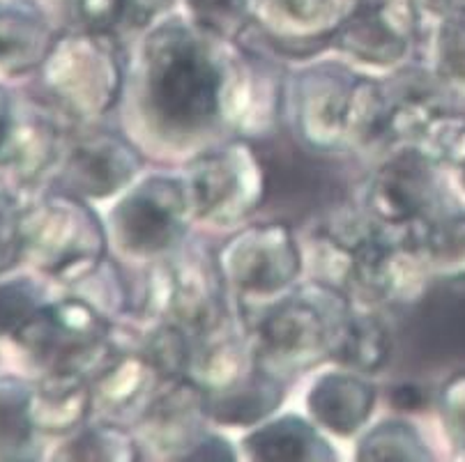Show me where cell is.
Returning <instances> with one entry per match:
<instances>
[{
  "instance_id": "cell-18",
  "label": "cell",
  "mask_w": 465,
  "mask_h": 462,
  "mask_svg": "<svg viewBox=\"0 0 465 462\" xmlns=\"http://www.w3.org/2000/svg\"><path fill=\"white\" fill-rule=\"evenodd\" d=\"M242 162L235 154H214L196 171L198 207L208 214L226 211L231 202L242 196Z\"/></svg>"
},
{
  "instance_id": "cell-25",
  "label": "cell",
  "mask_w": 465,
  "mask_h": 462,
  "mask_svg": "<svg viewBox=\"0 0 465 462\" xmlns=\"http://www.w3.org/2000/svg\"><path fill=\"white\" fill-rule=\"evenodd\" d=\"M21 217L15 198L0 187V276L21 260Z\"/></svg>"
},
{
  "instance_id": "cell-27",
  "label": "cell",
  "mask_w": 465,
  "mask_h": 462,
  "mask_svg": "<svg viewBox=\"0 0 465 462\" xmlns=\"http://www.w3.org/2000/svg\"><path fill=\"white\" fill-rule=\"evenodd\" d=\"M198 21L217 33H226L242 15V0H189Z\"/></svg>"
},
{
  "instance_id": "cell-14",
  "label": "cell",
  "mask_w": 465,
  "mask_h": 462,
  "mask_svg": "<svg viewBox=\"0 0 465 462\" xmlns=\"http://www.w3.org/2000/svg\"><path fill=\"white\" fill-rule=\"evenodd\" d=\"M33 387L24 379L0 378V460L35 457V421H33Z\"/></svg>"
},
{
  "instance_id": "cell-12",
  "label": "cell",
  "mask_w": 465,
  "mask_h": 462,
  "mask_svg": "<svg viewBox=\"0 0 465 462\" xmlns=\"http://www.w3.org/2000/svg\"><path fill=\"white\" fill-rule=\"evenodd\" d=\"M325 339L322 318L307 301L279 306L262 325V343L274 359H304L316 352Z\"/></svg>"
},
{
  "instance_id": "cell-19",
  "label": "cell",
  "mask_w": 465,
  "mask_h": 462,
  "mask_svg": "<svg viewBox=\"0 0 465 462\" xmlns=\"http://www.w3.org/2000/svg\"><path fill=\"white\" fill-rule=\"evenodd\" d=\"M277 384L268 378H252L249 382L240 384L235 391H226L217 403L213 405L214 417L231 423H249L268 414L279 403Z\"/></svg>"
},
{
  "instance_id": "cell-13",
  "label": "cell",
  "mask_w": 465,
  "mask_h": 462,
  "mask_svg": "<svg viewBox=\"0 0 465 462\" xmlns=\"http://www.w3.org/2000/svg\"><path fill=\"white\" fill-rule=\"evenodd\" d=\"M373 391L364 382L346 375H330L313 387L309 408L321 423L339 435H348L369 417Z\"/></svg>"
},
{
  "instance_id": "cell-31",
  "label": "cell",
  "mask_w": 465,
  "mask_h": 462,
  "mask_svg": "<svg viewBox=\"0 0 465 462\" xmlns=\"http://www.w3.org/2000/svg\"><path fill=\"white\" fill-rule=\"evenodd\" d=\"M12 106H15V94L5 85H0V141H3V136L7 132V124H10Z\"/></svg>"
},
{
  "instance_id": "cell-17",
  "label": "cell",
  "mask_w": 465,
  "mask_h": 462,
  "mask_svg": "<svg viewBox=\"0 0 465 462\" xmlns=\"http://www.w3.org/2000/svg\"><path fill=\"white\" fill-rule=\"evenodd\" d=\"M249 451L258 460H309L322 447L307 423L297 418H282L268 428L258 430L247 439Z\"/></svg>"
},
{
  "instance_id": "cell-28",
  "label": "cell",
  "mask_w": 465,
  "mask_h": 462,
  "mask_svg": "<svg viewBox=\"0 0 465 462\" xmlns=\"http://www.w3.org/2000/svg\"><path fill=\"white\" fill-rule=\"evenodd\" d=\"M153 361L163 373H178L187 364V345L184 339L173 329H166L154 339Z\"/></svg>"
},
{
  "instance_id": "cell-23",
  "label": "cell",
  "mask_w": 465,
  "mask_h": 462,
  "mask_svg": "<svg viewBox=\"0 0 465 462\" xmlns=\"http://www.w3.org/2000/svg\"><path fill=\"white\" fill-rule=\"evenodd\" d=\"M438 69L442 79L465 97V7L450 12L440 30Z\"/></svg>"
},
{
  "instance_id": "cell-29",
  "label": "cell",
  "mask_w": 465,
  "mask_h": 462,
  "mask_svg": "<svg viewBox=\"0 0 465 462\" xmlns=\"http://www.w3.org/2000/svg\"><path fill=\"white\" fill-rule=\"evenodd\" d=\"M445 412L451 439L456 442V447L465 448V378L456 379V382L447 388Z\"/></svg>"
},
{
  "instance_id": "cell-30",
  "label": "cell",
  "mask_w": 465,
  "mask_h": 462,
  "mask_svg": "<svg viewBox=\"0 0 465 462\" xmlns=\"http://www.w3.org/2000/svg\"><path fill=\"white\" fill-rule=\"evenodd\" d=\"M426 400H429V394H426V388L421 387H411V384H406V387H396L394 391H391V403H394L396 408L408 409V412H415V409L424 408Z\"/></svg>"
},
{
  "instance_id": "cell-26",
  "label": "cell",
  "mask_w": 465,
  "mask_h": 462,
  "mask_svg": "<svg viewBox=\"0 0 465 462\" xmlns=\"http://www.w3.org/2000/svg\"><path fill=\"white\" fill-rule=\"evenodd\" d=\"M72 7L93 33H109L114 25H124L127 15V0H72Z\"/></svg>"
},
{
  "instance_id": "cell-5",
  "label": "cell",
  "mask_w": 465,
  "mask_h": 462,
  "mask_svg": "<svg viewBox=\"0 0 465 462\" xmlns=\"http://www.w3.org/2000/svg\"><path fill=\"white\" fill-rule=\"evenodd\" d=\"M183 217V192L171 180H150L115 211V228L129 251L154 253L173 241Z\"/></svg>"
},
{
  "instance_id": "cell-10",
  "label": "cell",
  "mask_w": 465,
  "mask_h": 462,
  "mask_svg": "<svg viewBox=\"0 0 465 462\" xmlns=\"http://www.w3.org/2000/svg\"><path fill=\"white\" fill-rule=\"evenodd\" d=\"M412 340L426 359H465V288H447L426 297L412 319Z\"/></svg>"
},
{
  "instance_id": "cell-4",
  "label": "cell",
  "mask_w": 465,
  "mask_h": 462,
  "mask_svg": "<svg viewBox=\"0 0 465 462\" xmlns=\"http://www.w3.org/2000/svg\"><path fill=\"white\" fill-rule=\"evenodd\" d=\"M104 325L90 306L76 300L42 304L12 339L46 373L84 378L102 345Z\"/></svg>"
},
{
  "instance_id": "cell-24",
  "label": "cell",
  "mask_w": 465,
  "mask_h": 462,
  "mask_svg": "<svg viewBox=\"0 0 465 462\" xmlns=\"http://www.w3.org/2000/svg\"><path fill=\"white\" fill-rule=\"evenodd\" d=\"M361 457H371V460H391V448H396V457L399 460H411V457H424L426 453L421 451V444L408 426H394L387 423L381 426L376 433L369 435L361 444Z\"/></svg>"
},
{
  "instance_id": "cell-11",
  "label": "cell",
  "mask_w": 465,
  "mask_h": 462,
  "mask_svg": "<svg viewBox=\"0 0 465 462\" xmlns=\"http://www.w3.org/2000/svg\"><path fill=\"white\" fill-rule=\"evenodd\" d=\"M42 12L33 0L0 3V72L21 74L49 54Z\"/></svg>"
},
{
  "instance_id": "cell-1",
  "label": "cell",
  "mask_w": 465,
  "mask_h": 462,
  "mask_svg": "<svg viewBox=\"0 0 465 462\" xmlns=\"http://www.w3.org/2000/svg\"><path fill=\"white\" fill-rule=\"evenodd\" d=\"M148 97L163 127L193 132L217 115L219 72L189 34L166 30L150 55Z\"/></svg>"
},
{
  "instance_id": "cell-15",
  "label": "cell",
  "mask_w": 465,
  "mask_h": 462,
  "mask_svg": "<svg viewBox=\"0 0 465 462\" xmlns=\"http://www.w3.org/2000/svg\"><path fill=\"white\" fill-rule=\"evenodd\" d=\"M88 396L84 378L72 373H46V379L33 388V421L37 430L60 433L72 428L85 414Z\"/></svg>"
},
{
  "instance_id": "cell-22",
  "label": "cell",
  "mask_w": 465,
  "mask_h": 462,
  "mask_svg": "<svg viewBox=\"0 0 465 462\" xmlns=\"http://www.w3.org/2000/svg\"><path fill=\"white\" fill-rule=\"evenodd\" d=\"M390 352V339L385 327L373 318L355 319L348 325L346 339H343V354L346 361L364 370H373L382 366Z\"/></svg>"
},
{
  "instance_id": "cell-7",
  "label": "cell",
  "mask_w": 465,
  "mask_h": 462,
  "mask_svg": "<svg viewBox=\"0 0 465 462\" xmlns=\"http://www.w3.org/2000/svg\"><path fill=\"white\" fill-rule=\"evenodd\" d=\"M139 168V157L124 141L94 133L76 141L64 159L60 184L72 196H109Z\"/></svg>"
},
{
  "instance_id": "cell-8",
  "label": "cell",
  "mask_w": 465,
  "mask_h": 462,
  "mask_svg": "<svg viewBox=\"0 0 465 462\" xmlns=\"http://www.w3.org/2000/svg\"><path fill=\"white\" fill-rule=\"evenodd\" d=\"M55 150L58 127L49 106L15 97L10 124L0 141V171L10 172L19 182H30L55 162Z\"/></svg>"
},
{
  "instance_id": "cell-20",
  "label": "cell",
  "mask_w": 465,
  "mask_h": 462,
  "mask_svg": "<svg viewBox=\"0 0 465 462\" xmlns=\"http://www.w3.org/2000/svg\"><path fill=\"white\" fill-rule=\"evenodd\" d=\"M421 246L442 279L465 280V217L433 223Z\"/></svg>"
},
{
  "instance_id": "cell-6",
  "label": "cell",
  "mask_w": 465,
  "mask_h": 462,
  "mask_svg": "<svg viewBox=\"0 0 465 462\" xmlns=\"http://www.w3.org/2000/svg\"><path fill=\"white\" fill-rule=\"evenodd\" d=\"M369 205L373 214L390 226H406L411 231L433 226L429 221L433 182L424 159L403 154L381 168L369 193Z\"/></svg>"
},
{
  "instance_id": "cell-3",
  "label": "cell",
  "mask_w": 465,
  "mask_h": 462,
  "mask_svg": "<svg viewBox=\"0 0 465 462\" xmlns=\"http://www.w3.org/2000/svg\"><path fill=\"white\" fill-rule=\"evenodd\" d=\"M256 159L262 172V205L283 221L312 217L341 196V177L334 163L288 138L258 143Z\"/></svg>"
},
{
  "instance_id": "cell-32",
  "label": "cell",
  "mask_w": 465,
  "mask_h": 462,
  "mask_svg": "<svg viewBox=\"0 0 465 462\" xmlns=\"http://www.w3.org/2000/svg\"><path fill=\"white\" fill-rule=\"evenodd\" d=\"M463 162H465V157H463ZM463 180H465V171H463Z\"/></svg>"
},
{
  "instance_id": "cell-9",
  "label": "cell",
  "mask_w": 465,
  "mask_h": 462,
  "mask_svg": "<svg viewBox=\"0 0 465 462\" xmlns=\"http://www.w3.org/2000/svg\"><path fill=\"white\" fill-rule=\"evenodd\" d=\"M295 249L283 228H261L235 241L231 274L240 288L272 292L286 286L295 274Z\"/></svg>"
},
{
  "instance_id": "cell-2",
  "label": "cell",
  "mask_w": 465,
  "mask_h": 462,
  "mask_svg": "<svg viewBox=\"0 0 465 462\" xmlns=\"http://www.w3.org/2000/svg\"><path fill=\"white\" fill-rule=\"evenodd\" d=\"M99 228L72 193H55L24 211L21 260L58 279H74L99 253Z\"/></svg>"
},
{
  "instance_id": "cell-21",
  "label": "cell",
  "mask_w": 465,
  "mask_h": 462,
  "mask_svg": "<svg viewBox=\"0 0 465 462\" xmlns=\"http://www.w3.org/2000/svg\"><path fill=\"white\" fill-rule=\"evenodd\" d=\"M42 304V288L35 280L0 279V339L15 336Z\"/></svg>"
},
{
  "instance_id": "cell-16",
  "label": "cell",
  "mask_w": 465,
  "mask_h": 462,
  "mask_svg": "<svg viewBox=\"0 0 465 462\" xmlns=\"http://www.w3.org/2000/svg\"><path fill=\"white\" fill-rule=\"evenodd\" d=\"M343 49L373 63H391L406 51V40L378 7H361L339 33Z\"/></svg>"
}]
</instances>
